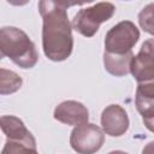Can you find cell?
<instances>
[{"mask_svg":"<svg viewBox=\"0 0 154 154\" xmlns=\"http://www.w3.org/2000/svg\"><path fill=\"white\" fill-rule=\"evenodd\" d=\"M101 125L106 135L119 137L129 129V117L126 111L119 105L107 106L101 114Z\"/></svg>","mask_w":154,"mask_h":154,"instance_id":"cell-8","label":"cell"},{"mask_svg":"<svg viewBox=\"0 0 154 154\" xmlns=\"http://www.w3.org/2000/svg\"><path fill=\"white\" fill-rule=\"evenodd\" d=\"M0 129L7 137L2 154L20 152L36 153V141L19 118L14 116L0 117Z\"/></svg>","mask_w":154,"mask_h":154,"instance_id":"cell-3","label":"cell"},{"mask_svg":"<svg viewBox=\"0 0 154 154\" xmlns=\"http://www.w3.org/2000/svg\"><path fill=\"white\" fill-rule=\"evenodd\" d=\"M140 38L137 26L130 20H123L112 26L105 37V52L124 54L130 52Z\"/></svg>","mask_w":154,"mask_h":154,"instance_id":"cell-5","label":"cell"},{"mask_svg":"<svg viewBox=\"0 0 154 154\" xmlns=\"http://www.w3.org/2000/svg\"><path fill=\"white\" fill-rule=\"evenodd\" d=\"M0 51L22 69H31L38 60L34 42L22 29L14 26L0 29Z\"/></svg>","mask_w":154,"mask_h":154,"instance_id":"cell-2","label":"cell"},{"mask_svg":"<svg viewBox=\"0 0 154 154\" xmlns=\"http://www.w3.org/2000/svg\"><path fill=\"white\" fill-rule=\"evenodd\" d=\"M136 107L141 113L146 126L153 131V117H154V84L152 82H142L136 90Z\"/></svg>","mask_w":154,"mask_h":154,"instance_id":"cell-10","label":"cell"},{"mask_svg":"<svg viewBox=\"0 0 154 154\" xmlns=\"http://www.w3.org/2000/svg\"><path fill=\"white\" fill-rule=\"evenodd\" d=\"M48 1H51L52 4H54L61 8L67 10V7H71L75 5H83L87 2H91L94 0H48Z\"/></svg>","mask_w":154,"mask_h":154,"instance_id":"cell-14","label":"cell"},{"mask_svg":"<svg viewBox=\"0 0 154 154\" xmlns=\"http://www.w3.org/2000/svg\"><path fill=\"white\" fill-rule=\"evenodd\" d=\"M132 52L124 54H114L105 52L103 54V65L105 69L116 77L125 76L130 72V61L132 58Z\"/></svg>","mask_w":154,"mask_h":154,"instance_id":"cell-11","label":"cell"},{"mask_svg":"<svg viewBox=\"0 0 154 154\" xmlns=\"http://www.w3.org/2000/svg\"><path fill=\"white\" fill-rule=\"evenodd\" d=\"M130 72L138 83L152 82L154 78L153 64V40H147L137 55H132L130 61Z\"/></svg>","mask_w":154,"mask_h":154,"instance_id":"cell-7","label":"cell"},{"mask_svg":"<svg viewBox=\"0 0 154 154\" xmlns=\"http://www.w3.org/2000/svg\"><path fill=\"white\" fill-rule=\"evenodd\" d=\"M105 142L103 131L95 124L84 123L77 125L70 136L72 149L81 154H91L97 152Z\"/></svg>","mask_w":154,"mask_h":154,"instance_id":"cell-6","label":"cell"},{"mask_svg":"<svg viewBox=\"0 0 154 154\" xmlns=\"http://www.w3.org/2000/svg\"><path fill=\"white\" fill-rule=\"evenodd\" d=\"M22 83V77L18 73L7 69H0V95H10L18 91Z\"/></svg>","mask_w":154,"mask_h":154,"instance_id":"cell-12","label":"cell"},{"mask_svg":"<svg viewBox=\"0 0 154 154\" xmlns=\"http://www.w3.org/2000/svg\"><path fill=\"white\" fill-rule=\"evenodd\" d=\"M8 4H11V5H13V6H24V5H26L30 0H6Z\"/></svg>","mask_w":154,"mask_h":154,"instance_id":"cell-15","label":"cell"},{"mask_svg":"<svg viewBox=\"0 0 154 154\" xmlns=\"http://www.w3.org/2000/svg\"><path fill=\"white\" fill-rule=\"evenodd\" d=\"M54 119L66 125L77 126L88 122L89 112L83 103L75 100H66L55 107Z\"/></svg>","mask_w":154,"mask_h":154,"instance_id":"cell-9","label":"cell"},{"mask_svg":"<svg viewBox=\"0 0 154 154\" xmlns=\"http://www.w3.org/2000/svg\"><path fill=\"white\" fill-rule=\"evenodd\" d=\"M2 58H4V54H2L1 51H0V59H2Z\"/></svg>","mask_w":154,"mask_h":154,"instance_id":"cell-16","label":"cell"},{"mask_svg":"<svg viewBox=\"0 0 154 154\" xmlns=\"http://www.w3.org/2000/svg\"><path fill=\"white\" fill-rule=\"evenodd\" d=\"M38 11L43 18L42 47L45 55L53 61L67 59L72 53L73 37L66 10L48 0H40Z\"/></svg>","mask_w":154,"mask_h":154,"instance_id":"cell-1","label":"cell"},{"mask_svg":"<svg viewBox=\"0 0 154 154\" xmlns=\"http://www.w3.org/2000/svg\"><path fill=\"white\" fill-rule=\"evenodd\" d=\"M114 12L116 7L113 4L107 1L99 2L94 6L79 10L73 17L71 26L81 35L91 37L96 34L101 23L111 19Z\"/></svg>","mask_w":154,"mask_h":154,"instance_id":"cell-4","label":"cell"},{"mask_svg":"<svg viewBox=\"0 0 154 154\" xmlns=\"http://www.w3.org/2000/svg\"><path fill=\"white\" fill-rule=\"evenodd\" d=\"M152 18H153V5L149 4L140 13L138 20H140V25L142 26V29L146 30L147 32H149L150 35L153 34V20H152Z\"/></svg>","mask_w":154,"mask_h":154,"instance_id":"cell-13","label":"cell"}]
</instances>
